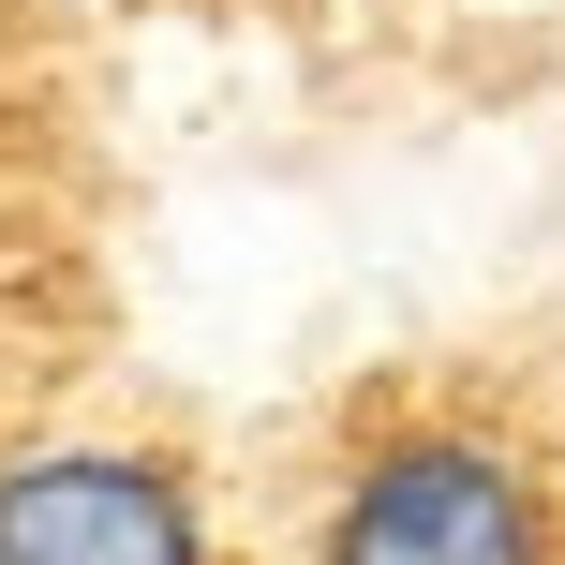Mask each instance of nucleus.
<instances>
[{
    "instance_id": "nucleus-1",
    "label": "nucleus",
    "mask_w": 565,
    "mask_h": 565,
    "mask_svg": "<svg viewBox=\"0 0 565 565\" xmlns=\"http://www.w3.org/2000/svg\"><path fill=\"white\" fill-rule=\"evenodd\" d=\"M224 565H565V342L312 402L224 491Z\"/></svg>"
},
{
    "instance_id": "nucleus-2",
    "label": "nucleus",
    "mask_w": 565,
    "mask_h": 565,
    "mask_svg": "<svg viewBox=\"0 0 565 565\" xmlns=\"http://www.w3.org/2000/svg\"><path fill=\"white\" fill-rule=\"evenodd\" d=\"M0 565H224V491L164 431H0Z\"/></svg>"
}]
</instances>
